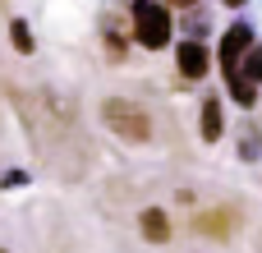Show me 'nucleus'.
<instances>
[{
    "mask_svg": "<svg viewBox=\"0 0 262 253\" xmlns=\"http://www.w3.org/2000/svg\"><path fill=\"white\" fill-rule=\"evenodd\" d=\"M170 37H175L170 5L134 0V41H138V46H147V51H161V46H170Z\"/></svg>",
    "mask_w": 262,
    "mask_h": 253,
    "instance_id": "1",
    "label": "nucleus"
},
{
    "mask_svg": "<svg viewBox=\"0 0 262 253\" xmlns=\"http://www.w3.org/2000/svg\"><path fill=\"white\" fill-rule=\"evenodd\" d=\"M101 115H106V129L120 134L124 143H147L152 138V120L138 101H124V97H106L101 101Z\"/></svg>",
    "mask_w": 262,
    "mask_h": 253,
    "instance_id": "2",
    "label": "nucleus"
},
{
    "mask_svg": "<svg viewBox=\"0 0 262 253\" xmlns=\"http://www.w3.org/2000/svg\"><path fill=\"white\" fill-rule=\"evenodd\" d=\"M253 46V28L249 23H230L226 32H221V46H216V60H221V74L226 69H235L239 65V55Z\"/></svg>",
    "mask_w": 262,
    "mask_h": 253,
    "instance_id": "3",
    "label": "nucleus"
},
{
    "mask_svg": "<svg viewBox=\"0 0 262 253\" xmlns=\"http://www.w3.org/2000/svg\"><path fill=\"white\" fill-rule=\"evenodd\" d=\"M175 60H180V74H184V78H203V74L212 69V51H207V41H198V37L180 41Z\"/></svg>",
    "mask_w": 262,
    "mask_h": 253,
    "instance_id": "4",
    "label": "nucleus"
},
{
    "mask_svg": "<svg viewBox=\"0 0 262 253\" xmlns=\"http://www.w3.org/2000/svg\"><path fill=\"white\" fill-rule=\"evenodd\" d=\"M203 143H221L226 138V106L221 97H203Z\"/></svg>",
    "mask_w": 262,
    "mask_h": 253,
    "instance_id": "5",
    "label": "nucleus"
},
{
    "mask_svg": "<svg viewBox=\"0 0 262 253\" xmlns=\"http://www.w3.org/2000/svg\"><path fill=\"white\" fill-rule=\"evenodd\" d=\"M226 88H230V101L235 106H244V111L258 106V83H249L239 69H226Z\"/></svg>",
    "mask_w": 262,
    "mask_h": 253,
    "instance_id": "6",
    "label": "nucleus"
},
{
    "mask_svg": "<svg viewBox=\"0 0 262 253\" xmlns=\"http://www.w3.org/2000/svg\"><path fill=\"white\" fill-rule=\"evenodd\" d=\"M193 226H198L203 235H212V240H230V235H235V212H226V207H221V212H203Z\"/></svg>",
    "mask_w": 262,
    "mask_h": 253,
    "instance_id": "7",
    "label": "nucleus"
},
{
    "mask_svg": "<svg viewBox=\"0 0 262 253\" xmlns=\"http://www.w3.org/2000/svg\"><path fill=\"white\" fill-rule=\"evenodd\" d=\"M138 226H143V240H147V244H166V240H170V221H166L161 207H147V212L138 217Z\"/></svg>",
    "mask_w": 262,
    "mask_h": 253,
    "instance_id": "8",
    "label": "nucleus"
},
{
    "mask_svg": "<svg viewBox=\"0 0 262 253\" xmlns=\"http://www.w3.org/2000/svg\"><path fill=\"white\" fill-rule=\"evenodd\" d=\"M235 69H239L249 83H262V46H258V41H253V46L239 55V65H235Z\"/></svg>",
    "mask_w": 262,
    "mask_h": 253,
    "instance_id": "9",
    "label": "nucleus"
},
{
    "mask_svg": "<svg viewBox=\"0 0 262 253\" xmlns=\"http://www.w3.org/2000/svg\"><path fill=\"white\" fill-rule=\"evenodd\" d=\"M9 41H14V51H18V55H32V51H37V41H32V28H28L23 18H14V23H9Z\"/></svg>",
    "mask_w": 262,
    "mask_h": 253,
    "instance_id": "10",
    "label": "nucleus"
},
{
    "mask_svg": "<svg viewBox=\"0 0 262 253\" xmlns=\"http://www.w3.org/2000/svg\"><path fill=\"white\" fill-rule=\"evenodd\" d=\"M239 157H244V161H258V157H262V134L253 129V124L239 129Z\"/></svg>",
    "mask_w": 262,
    "mask_h": 253,
    "instance_id": "11",
    "label": "nucleus"
},
{
    "mask_svg": "<svg viewBox=\"0 0 262 253\" xmlns=\"http://www.w3.org/2000/svg\"><path fill=\"white\" fill-rule=\"evenodd\" d=\"M18 184H28V171H5L0 175V189H18Z\"/></svg>",
    "mask_w": 262,
    "mask_h": 253,
    "instance_id": "12",
    "label": "nucleus"
},
{
    "mask_svg": "<svg viewBox=\"0 0 262 253\" xmlns=\"http://www.w3.org/2000/svg\"><path fill=\"white\" fill-rule=\"evenodd\" d=\"M166 5H184V9H193V5H203V0H166Z\"/></svg>",
    "mask_w": 262,
    "mask_h": 253,
    "instance_id": "13",
    "label": "nucleus"
},
{
    "mask_svg": "<svg viewBox=\"0 0 262 253\" xmlns=\"http://www.w3.org/2000/svg\"><path fill=\"white\" fill-rule=\"evenodd\" d=\"M221 5H230V9H239V5H244V0H221Z\"/></svg>",
    "mask_w": 262,
    "mask_h": 253,
    "instance_id": "14",
    "label": "nucleus"
},
{
    "mask_svg": "<svg viewBox=\"0 0 262 253\" xmlns=\"http://www.w3.org/2000/svg\"><path fill=\"white\" fill-rule=\"evenodd\" d=\"M0 253H9V249H0Z\"/></svg>",
    "mask_w": 262,
    "mask_h": 253,
    "instance_id": "15",
    "label": "nucleus"
}]
</instances>
